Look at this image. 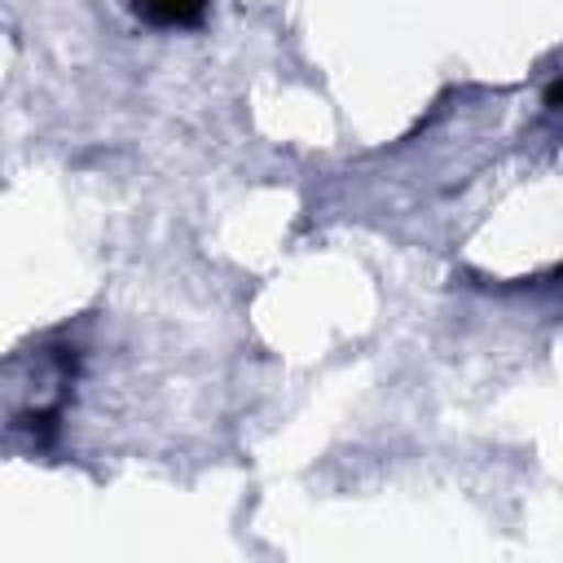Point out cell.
Returning a JSON list of instances; mask_svg holds the SVG:
<instances>
[{
	"label": "cell",
	"mask_w": 563,
	"mask_h": 563,
	"mask_svg": "<svg viewBox=\"0 0 563 563\" xmlns=\"http://www.w3.org/2000/svg\"><path fill=\"white\" fill-rule=\"evenodd\" d=\"M132 9L150 26H198L207 13V0H132Z\"/></svg>",
	"instance_id": "1"
},
{
	"label": "cell",
	"mask_w": 563,
	"mask_h": 563,
	"mask_svg": "<svg viewBox=\"0 0 563 563\" xmlns=\"http://www.w3.org/2000/svg\"><path fill=\"white\" fill-rule=\"evenodd\" d=\"M545 101L563 110V79H554V84H550V92H545Z\"/></svg>",
	"instance_id": "2"
},
{
	"label": "cell",
	"mask_w": 563,
	"mask_h": 563,
	"mask_svg": "<svg viewBox=\"0 0 563 563\" xmlns=\"http://www.w3.org/2000/svg\"><path fill=\"white\" fill-rule=\"evenodd\" d=\"M559 277H563V268H559Z\"/></svg>",
	"instance_id": "3"
}]
</instances>
